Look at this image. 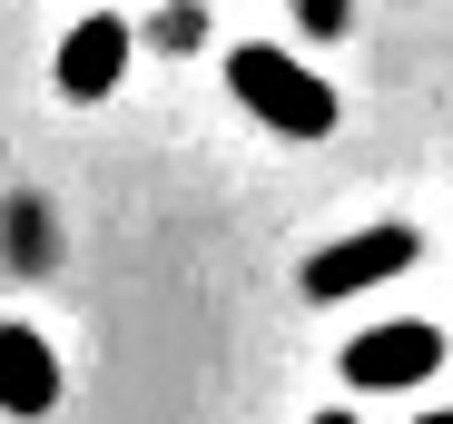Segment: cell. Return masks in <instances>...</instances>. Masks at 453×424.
Returning <instances> with one entry per match:
<instances>
[{"instance_id":"cell-4","label":"cell","mask_w":453,"mask_h":424,"mask_svg":"<svg viewBox=\"0 0 453 424\" xmlns=\"http://www.w3.org/2000/svg\"><path fill=\"white\" fill-rule=\"evenodd\" d=\"M119 69H128V20H80L59 40V99H109L119 89Z\"/></svg>"},{"instance_id":"cell-6","label":"cell","mask_w":453,"mask_h":424,"mask_svg":"<svg viewBox=\"0 0 453 424\" xmlns=\"http://www.w3.org/2000/svg\"><path fill=\"white\" fill-rule=\"evenodd\" d=\"M316 424H355V414H316Z\"/></svg>"},{"instance_id":"cell-3","label":"cell","mask_w":453,"mask_h":424,"mask_svg":"<svg viewBox=\"0 0 453 424\" xmlns=\"http://www.w3.org/2000/svg\"><path fill=\"white\" fill-rule=\"evenodd\" d=\"M443 366V326H374L345 345V375L355 385H424Z\"/></svg>"},{"instance_id":"cell-1","label":"cell","mask_w":453,"mask_h":424,"mask_svg":"<svg viewBox=\"0 0 453 424\" xmlns=\"http://www.w3.org/2000/svg\"><path fill=\"white\" fill-rule=\"evenodd\" d=\"M226 89H237L247 119H266L276 138H326V128H335V89L316 80L306 59L266 50V40H237V50H226Z\"/></svg>"},{"instance_id":"cell-2","label":"cell","mask_w":453,"mask_h":424,"mask_svg":"<svg viewBox=\"0 0 453 424\" xmlns=\"http://www.w3.org/2000/svg\"><path fill=\"white\" fill-rule=\"evenodd\" d=\"M424 257V237L414 227H355V237H335V247H316L306 257V306H335V297H365V287H385V276H404Z\"/></svg>"},{"instance_id":"cell-7","label":"cell","mask_w":453,"mask_h":424,"mask_svg":"<svg viewBox=\"0 0 453 424\" xmlns=\"http://www.w3.org/2000/svg\"><path fill=\"white\" fill-rule=\"evenodd\" d=\"M424 424H453V405H443V414H424Z\"/></svg>"},{"instance_id":"cell-5","label":"cell","mask_w":453,"mask_h":424,"mask_svg":"<svg viewBox=\"0 0 453 424\" xmlns=\"http://www.w3.org/2000/svg\"><path fill=\"white\" fill-rule=\"evenodd\" d=\"M0 405L11 414H50L59 405V356L40 326H0Z\"/></svg>"}]
</instances>
